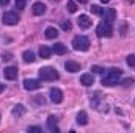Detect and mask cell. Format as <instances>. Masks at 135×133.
Wrapping results in <instances>:
<instances>
[{
	"label": "cell",
	"instance_id": "6da1fadb",
	"mask_svg": "<svg viewBox=\"0 0 135 133\" xmlns=\"http://www.w3.org/2000/svg\"><path fill=\"white\" fill-rule=\"evenodd\" d=\"M121 75H123V70L113 67V69H110V70L107 72V75L102 78V85H104V86H115V85L119 83V77H121Z\"/></svg>",
	"mask_w": 135,
	"mask_h": 133
},
{
	"label": "cell",
	"instance_id": "7a4b0ae2",
	"mask_svg": "<svg viewBox=\"0 0 135 133\" xmlns=\"http://www.w3.org/2000/svg\"><path fill=\"white\" fill-rule=\"evenodd\" d=\"M38 75H39V80H42V81H55V80H58L60 78V75H58V72L54 69V67H41L39 70H38Z\"/></svg>",
	"mask_w": 135,
	"mask_h": 133
},
{
	"label": "cell",
	"instance_id": "3957f363",
	"mask_svg": "<svg viewBox=\"0 0 135 133\" xmlns=\"http://www.w3.org/2000/svg\"><path fill=\"white\" fill-rule=\"evenodd\" d=\"M72 47L77 52H86L90 49V39L86 36H83V34H79V36H75L72 39Z\"/></svg>",
	"mask_w": 135,
	"mask_h": 133
},
{
	"label": "cell",
	"instance_id": "277c9868",
	"mask_svg": "<svg viewBox=\"0 0 135 133\" xmlns=\"http://www.w3.org/2000/svg\"><path fill=\"white\" fill-rule=\"evenodd\" d=\"M96 33L99 38H110L112 34H113V28H112V24H108V22H102L98 25V28H96Z\"/></svg>",
	"mask_w": 135,
	"mask_h": 133
},
{
	"label": "cell",
	"instance_id": "5b68a950",
	"mask_svg": "<svg viewBox=\"0 0 135 133\" xmlns=\"http://www.w3.org/2000/svg\"><path fill=\"white\" fill-rule=\"evenodd\" d=\"M19 14H17V11H6L5 14H3V17H2V21H3V24L5 25H16L17 22H19Z\"/></svg>",
	"mask_w": 135,
	"mask_h": 133
},
{
	"label": "cell",
	"instance_id": "8992f818",
	"mask_svg": "<svg viewBox=\"0 0 135 133\" xmlns=\"http://www.w3.org/2000/svg\"><path fill=\"white\" fill-rule=\"evenodd\" d=\"M39 86H41L39 80H35V78H25V80H24V88H25L27 91H35V89H38Z\"/></svg>",
	"mask_w": 135,
	"mask_h": 133
},
{
	"label": "cell",
	"instance_id": "52a82bcc",
	"mask_svg": "<svg viewBox=\"0 0 135 133\" xmlns=\"http://www.w3.org/2000/svg\"><path fill=\"white\" fill-rule=\"evenodd\" d=\"M50 100H52L54 103H61V102H63V93H61V89L52 88V89H50Z\"/></svg>",
	"mask_w": 135,
	"mask_h": 133
},
{
	"label": "cell",
	"instance_id": "ba28073f",
	"mask_svg": "<svg viewBox=\"0 0 135 133\" xmlns=\"http://www.w3.org/2000/svg\"><path fill=\"white\" fill-rule=\"evenodd\" d=\"M46 8L47 6L42 2H36V3H33V6H32V11H33L35 16H42L46 13Z\"/></svg>",
	"mask_w": 135,
	"mask_h": 133
},
{
	"label": "cell",
	"instance_id": "9c48e42d",
	"mask_svg": "<svg viewBox=\"0 0 135 133\" xmlns=\"http://www.w3.org/2000/svg\"><path fill=\"white\" fill-rule=\"evenodd\" d=\"M77 24H79V27H80V28H90L93 22H91V19H90L86 14H82V16L77 19Z\"/></svg>",
	"mask_w": 135,
	"mask_h": 133
},
{
	"label": "cell",
	"instance_id": "30bf717a",
	"mask_svg": "<svg viewBox=\"0 0 135 133\" xmlns=\"http://www.w3.org/2000/svg\"><path fill=\"white\" fill-rule=\"evenodd\" d=\"M3 75H5V78H8V80H14V78L17 77V67H14V66L5 67Z\"/></svg>",
	"mask_w": 135,
	"mask_h": 133
},
{
	"label": "cell",
	"instance_id": "8fae6325",
	"mask_svg": "<svg viewBox=\"0 0 135 133\" xmlns=\"http://www.w3.org/2000/svg\"><path fill=\"white\" fill-rule=\"evenodd\" d=\"M65 69H66L68 72H71V74H75V72L80 70V64L75 63V61H72V60H69V61L65 63Z\"/></svg>",
	"mask_w": 135,
	"mask_h": 133
},
{
	"label": "cell",
	"instance_id": "7c38bea8",
	"mask_svg": "<svg viewBox=\"0 0 135 133\" xmlns=\"http://www.w3.org/2000/svg\"><path fill=\"white\" fill-rule=\"evenodd\" d=\"M104 17H105V22H108V24H112L113 21H116V11H115V8L105 9L104 11Z\"/></svg>",
	"mask_w": 135,
	"mask_h": 133
},
{
	"label": "cell",
	"instance_id": "4fadbf2b",
	"mask_svg": "<svg viewBox=\"0 0 135 133\" xmlns=\"http://www.w3.org/2000/svg\"><path fill=\"white\" fill-rule=\"evenodd\" d=\"M52 52L57 53V55H65L68 52V47L63 44V42H55L54 47H52Z\"/></svg>",
	"mask_w": 135,
	"mask_h": 133
},
{
	"label": "cell",
	"instance_id": "5bb4252c",
	"mask_svg": "<svg viewBox=\"0 0 135 133\" xmlns=\"http://www.w3.org/2000/svg\"><path fill=\"white\" fill-rule=\"evenodd\" d=\"M80 83H82L83 86H91V85L94 83V77H93V74H83V75L80 77Z\"/></svg>",
	"mask_w": 135,
	"mask_h": 133
},
{
	"label": "cell",
	"instance_id": "9a60e30c",
	"mask_svg": "<svg viewBox=\"0 0 135 133\" xmlns=\"http://www.w3.org/2000/svg\"><path fill=\"white\" fill-rule=\"evenodd\" d=\"M57 117L55 116H49L47 117V127H49V130H52V132H58V127H57Z\"/></svg>",
	"mask_w": 135,
	"mask_h": 133
},
{
	"label": "cell",
	"instance_id": "2e32d148",
	"mask_svg": "<svg viewBox=\"0 0 135 133\" xmlns=\"http://www.w3.org/2000/svg\"><path fill=\"white\" fill-rule=\"evenodd\" d=\"M52 55V49L50 47H47V45H41L39 47V57L41 58H49Z\"/></svg>",
	"mask_w": 135,
	"mask_h": 133
},
{
	"label": "cell",
	"instance_id": "e0dca14e",
	"mask_svg": "<svg viewBox=\"0 0 135 133\" xmlns=\"http://www.w3.org/2000/svg\"><path fill=\"white\" fill-rule=\"evenodd\" d=\"M77 124H79V125H86V124H88V116H86L85 111L77 113Z\"/></svg>",
	"mask_w": 135,
	"mask_h": 133
},
{
	"label": "cell",
	"instance_id": "ac0fdd59",
	"mask_svg": "<svg viewBox=\"0 0 135 133\" xmlns=\"http://www.w3.org/2000/svg\"><path fill=\"white\" fill-rule=\"evenodd\" d=\"M44 33H46V38H47V39H55V38L58 36V30L54 28V27H47Z\"/></svg>",
	"mask_w": 135,
	"mask_h": 133
},
{
	"label": "cell",
	"instance_id": "d6986e66",
	"mask_svg": "<svg viewBox=\"0 0 135 133\" xmlns=\"http://www.w3.org/2000/svg\"><path fill=\"white\" fill-rule=\"evenodd\" d=\"M22 58H24L25 63H35V60H36V57H35V53L32 50H25L24 55H22Z\"/></svg>",
	"mask_w": 135,
	"mask_h": 133
},
{
	"label": "cell",
	"instance_id": "ffe728a7",
	"mask_svg": "<svg viewBox=\"0 0 135 133\" xmlns=\"http://www.w3.org/2000/svg\"><path fill=\"white\" fill-rule=\"evenodd\" d=\"M24 113H25L24 105H14L13 106V116H22Z\"/></svg>",
	"mask_w": 135,
	"mask_h": 133
},
{
	"label": "cell",
	"instance_id": "44dd1931",
	"mask_svg": "<svg viewBox=\"0 0 135 133\" xmlns=\"http://www.w3.org/2000/svg\"><path fill=\"white\" fill-rule=\"evenodd\" d=\"M66 9L69 11V13H75V11H77V3H75V2H72V0H68Z\"/></svg>",
	"mask_w": 135,
	"mask_h": 133
},
{
	"label": "cell",
	"instance_id": "7402d4cb",
	"mask_svg": "<svg viewBox=\"0 0 135 133\" xmlns=\"http://www.w3.org/2000/svg\"><path fill=\"white\" fill-rule=\"evenodd\" d=\"M90 9H91V13H93V14H96V16H104V9H102L99 5H93Z\"/></svg>",
	"mask_w": 135,
	"mask_h": 133
},
{
	"label": "cell",
	"instance_id": "603a6c76",
	"mask_svg": "<svg viewBox=\"0 0 135 133\" xmlns=\"http://www.w3.org/2000/svg\"><path fill=\"white\" fill-rule=\"evenodd\" d=\"M61 28H63L65 32H68V30L72 28V24H71L69 21H63V22H61Z\"/></svg>",
	"mask_w": 135,
	"mask_h": 133
},
{
	"label": "cell",
	"instance_id": "cb8c5ba5",
	"mask_svg": "<svg viewBox=\"0 0 135 133\" xmlns=\"http://www.w3.org/2000/svg\"><path fill=\"white\" fill-rule=\"evenodd\" d=\"M126 61H127V64H129L131 67H134L135 66V55H129Z\"/></svg>",
	"mask_w": 135,
	"mask_h": 133
},
{
	"label": "cell",
	"instance_id": "d4e9b609",
	"mask_svg": "<svg viewBox=\"0 0 135 133\" xmlns=\"http://www.w3.org/2000/svg\"><path fill=\"white\" fill-rule=\"evenodd\" d=\"M16 8L17 9H24L25 8V0H16Z\"/></svg>",
	"mask_w": 135,
	"mask_h": 133
},
{
	"label": "cell",
	"instance_id": "484cf974",
	"mask_svg": "<svg viewBox=\"0 0 135 133\" xmlns=\"http://www.w3.org/2000/svg\"><path fill=\"white\" fill-rule=\"evenodd\" d=\"M91 70H93L94 74H104V70H105V69L101 67V66H93V67H91Z\"/></svg>",
	"mask_w": 135,
	"mask_h": 133
},
{
	"label": "cell",
	"instance_id": "4316f807",
	"mask_svg": "<svg viewBox=\"0 0 135 133\" xmlns=\"http://www.w3.org/2000/svg\"><path fill=\"white\" fill-rule=\"evenodd\" d=\"M132 83H134V80H132V78H126V80L123 81V86L129 88V86H132Z\"/></svg>",
	"mask_w": 135,
	"mask_h": 133
},
{
	"label": "cell",
	"instance_id": "83f0119b",
	"mask_svg": "<svg viewBox=\"0 0 135 133\" xmlns=\"http://www.w3.org/2000/svg\"><path fill=\"white\" fill-rule=\"evenodd\" d=\"M11 57H13V55H11V53H8V52H6V53H2V60H3V61H9V60H11Z\"/></svg>",
	"mask_w": 135,
	"mask_h": 133
},
{
	"label": "cell",
	"instance_id": "f1b7e54d",
	"mask_svg": "<svg viewBox=\"0 0 135 133\" xmlns=\"http://www.w3.org/2000/svg\"><path fill=\"white\" fill-rule=\"evenodd\" d=\"M27 130H28V132H33V133H41V129H39V127H28Z\"/></svg>",
	"mask_w": 135,
	"mask_h": 133
},
{
	"label": "cell",
	"instance_id": "f546056e",
	"mask_svg": "<svg viewBox=\"0 0 135 133\" xmlns=\"http://www.w3.org/2000/svg\"><path fill=\"white\" fill-rule=\"evenodd\" d=\"M9 3V0H0V6H6Z\"/></svg>",
	"mask_w": 135,
	"mask_h": 133
},
{
	"label": "cell",
	"instance_id": "4dcf8cb0",
	"mask_svg": "<svg viewBox=\"0 0 135 133\" xmlns=\"http://www.w3.org/2000/svg\"><path fill=\"white\" fill-rule=\"evenodd\" d=\"M5 91V83H0V93H3Z\"/></svg>",
	"mask_w": 135,
	"mask_h": 133
},
{
	"label": "cell",
	"instance_id": "1f68e13d",
	"mask_svg": "<svg viewBox=\"0 0 135 133\" xmlns=\"http://www.w3.org/2000/svg\"><path fill=\"white\" fill-rule=\"evenodd\" d=\"M79 3H86V0H77Z\"/></svg>",
	"mask_w": 135,
	"mask_h": 133
},
{
	"label": "cell",
	"instance_id": "d6a6232c",
	"mask_svg": "<svg viewBox=\"0 0 135 133\" xmlns=\"http://www.w3.org/2000/svg\"><path fill=\"white\" fill-rule=\"evenodd\" d=\"M102 3H108V0H101Z\"/></svg>",
	"mask_w": 135,
	"mask_h": 133
}]
</instances>
